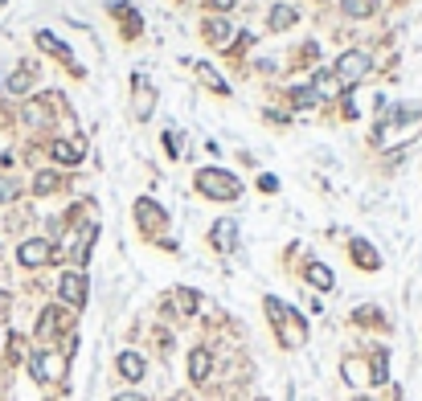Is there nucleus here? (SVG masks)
<instances>
[{"label":"nucleus","instance_id":"nucleus-11","mask_svg":"<svg viewBox=\"0 0 422 401\" xmlns=\"http://www.w3.org/2000/svg\"><path fill=\"white\" fill-rule=\"evenodd\" d=\"M287 25H295V8L275 4V8H271V29H287Z\"/></svg>","mask_w":422,"mask_h":401},{"label":"nucleus","instance_id":"nucleus-18","mask_svg":"<svg viewBox=\"0 0 422 401\" xmlns=\"http://www.w3.org/2000/svg\"><path fill=\"white\" fill-rule=\"evenodd\" d=\"M148 107H152V94H148V87L140 82V98H136V111H140V115H148Z\"/></svg>","mask_w":422,"mask_h":401},{"label":"nucleus","instance_id":"nucleus-23","mask_svg":"<svg viewBox=\"0 0 422 401\" xmlns=\"http://www.w3.org/2000/svg\"><path fill=\"white\" fill-rule=\"evenodd\" d=\"M119 401H143L140 393H119Z\"/></svg>","mask_w":422,"mask_h":401},{"label":"nucleus","instance_id":"nucleus-1","mask_svg":"<svg viewBox=\"0 0 422 401\" xmlns=\"http://www.w3.org/2000/svg\"><path fill=\"white\" fill-rule=\"evenodd\" d=\"M197 188H201L205 197H226V201H234L238 193H242V184H238L230 172H218V168H205V172L197 177Z\"/></svg>","mask_w":422,"mask_h":401},{"label":"nucleus","instance_id":"nucleus-5","mask_svg":"<svg viewBox=\"0 0 422 401\" xmlns=\"http://www.w3.org/2000/svg\"><path fill=\"white\" fill-rule=\"evenodd\" d=\"M62 357H53V353H42V357H33V377L37 381H53V377H62Z\"/></svg>","mask_w":422,"mask_h":401},{"label":"nucleus","instance_id":"nucleus-9","mask_svg":"<svg viewBox=\"0 0 422 401\" xmlns=\"http://www.w3.org/2000/svg\"><path fill=\"white\" fill-rule=\"evenodd\" d=\"M340 8H344V17H373L377 0H340Z\"/></svg>","mask_w":422,"mask_h":401},{"label":"nucleus","instance_id":"nucleus-10","mask_svg":"<svg viewBox=\"0 0 422 401\" xmlns=\"http://www.w3.org/2000/svg\"><path fill=\"white\" fill-rule=\"evenodd\" d=\"M53 160L78 164V160H82V143H53Z\"/></svg>","mask_w":422,"mask_h":401},{"label":"nucleus","instance_id":"nucleus-24","mask_svg":"<svg viewBox=\"0 0 422 401\" xmlns=\"http://www.w3.org/2000/svg\"><path fill=\"white\" fill-rule=\"evenodd\" d=\"M357 401H365V398H357Z\"/></svg>","mask_w":422,"mask_h":401},{"label":"nucleus","instance_id":"nucleus-7","mask_svg":"<svg viewBox=\"0 0 422 401\" xmlns=\"http://www.w3.org/2000/svg\"><path fill=\"white\" fill-rule=\"evenodd\" d=\"M234 238H238L234 222H218L213 225V246H218V250H234Z\"/></svg>","mask_w":422,"mask_h":401},{"label":"nucleus","instance_id":"nucleus-17","mask_svg":"<svg viewBox=\"0 0 422 401\" xmlns=\"http://www.w3.org/2000/svg\"><path fill=\"white\" fill-rule=\"evenodd\" d=\"M37 42L46 45L49 53H62V49H66V45H62V42H58V37H53V33H42V37H37Z\"/></svg>","mask_w":422,"mask_h":401},{"label":"nucleus","instance_id":"nucleus-22","mask_svg":"<svg viewBox=\"0 0 422 401\" xmlns=\"http://www.w3.org/2000/svg\"><path fill=\"white\" fill-rule=\"evenodd\" d=\"M209 4H213V8H230L234 0H209Z\"/></svg>","mask_w":422,"mask_h":401},{"label":"nucleus","instance_id":"nucleus-20","mask_svg":"<svg viewBox=\"0 0 422 401\" xmlns=\"http://www.w3.org/2000/svg\"><path fill=\"white\" fill-rule=\"evenodd\" d=\"M209 37H222V42H226V37H230V25H226V21H213V25H209Z\"/></svg>","mask_w":422,"mask_h":401},{"label":"nucleus","instance_id":"nucleus-3","mask_svg":"<svg viewBox=\"0 0 422 401\" xmlns=\"http://www.w3.org/2000/svg\"><path fill=\"white\" fill-rule=\"evenodd\" d=\"M58 291H62V299H66L70 308H82V303H87V278H82L78 270H70V274H62V283H58Z\"/></svg>","mask_w":422,"mask_h":401},{"label":"nucleus","instance_id":"nucleus-2","mask_svg":"<svg viewBox=\"0 0 422 401\" xmlns=\"http://www.w3.org/2000/svg\"><path fill=\"white\" fill-rule=\"evenodd\" d=\"M369 74V53L365 49H349L340 62H336V78L344 82V87H353V82H361Z\"/></svg>","mask_w":422,"mask_h":401},{"label":"nucleus","instance_id":"nucleus-14","mask_svg":"<svg viewBox=\"0 0 422 401\" xmlns=\"http://www.w3.org/2000/svg\"><path fill=\"white\" fill-rule=\"evenodd\" d=\"M308 278H312L320 291H328V287H332V270L328 267H312V270H308Z\"/></svg>","mask_w":422,"mask_h":401},{"label":"nucleus","instance_id":"nucleus-12","mask_svg":"<svg viewBox=\"0 0 422 401\" xmlns=\"http://www.w3.org/2000/svg\"><path fill=\"white\" fill-rule=\"evenodd\" d=\"M197 74H201V82H205V87L209 90H222V94H226V82H222V78H218V70H213V66H205V62H201V66H197Z\"/></svg>","mask_w":422,"mask_h":401},{"label":"nucleus","instance_id":"nucleus-16","mask_svg":"<svg viewBox=\"0 0 422 401\" xmlns=\"http://www.w3.org/2000/svg\"><path fill=\"white\" fill-rule=\"evenodd\" d=\"M53 184H58V177H53V172H42L33 188H37V193H53Z\"/></svg>","mask_w":422,"mask_h":401},{"label":"nucleus","instance_id":"nucleus-4","mask_svg":"<svg viewBox=\"0 0 422 401\" xmlns=\"http://www.w3.org/2000/svg\"><path fill=\"white\" fill-rule=\"evenodd\" d=\"M49 254H53V250H49V242L33 238V242H25V246H21V254H17V258H21V267H42V262H49Z\"/></svg>","mask_w":422,"mask_h":401},{"label":"nucleus","instance_id":"nucleus-15","mask_svg":"<svg viewBox=\"0 0 422 401\" xmlns=\"http://www.w3.org/2000/svg\"><path fill=\"white\" fill-rule=\"evenodd\" d=\"M316 98H320V90H316V87H304V90H295V103H299V107H312Z\"/></svg>","mask_w":422,"mask_h":401},{"label":"nucleus","instance_id":"nucleus-13","mask_svg":"<svg viewBox=\"0 0 422 401\" xmlns=\"http://www.w3.org/2000/svg\"><path fill=\"white\" fill-rule=\"evenodd\" d=\"M353 254H357V262H361L365 270H373V267H377V254L369 250V242H353Z\"/></svg>","mask_w":422,"mask_h":401},{"label":"nucleus","instance_id":"nucleus-21","mask_svg":"<svg viewBox=\"0 0 422 401\" xmlns=\"http://www.w3.org/2000/svg\"><path fill=\"white\" fill-rule=\"evenodd\" d=\"M12 193H17V184H8V180H4V184H0V201H8Z\"/></svg>","mask_w":422,"mask_h":401},{"label":"nucleus","instance_id":"nucleus-8","mask_svg":"<svg viewBox=\"0 0 422 401\" xmlns=\"http://www.w3.org/2000/svg\"><path fill=\"white\" fill-rule=\"evenodd\" d=\"M119 373L128 377V381H140L143 377V360L136 353H119Z\"/></svg>","mask_w":422,"mask_h":401},{"label":"nucleus","instance_id":"nucleus-6","mask_svg":"<svg viewBox=\"0 0 422 401\" xmlns=\"http://www.w3.org/2000/svg\"><path fill=\"white\" fill-rule=\"evenodd\" d=\"M209 368H213V357H209L205 348H193V353H188V373H193V381H205Z\"/></svg>","mask_w":422,"mask_h":401},{"label":"nucleus","instance_id":"nucleus-19","mask_svg":"<svg viewBox=\"0 0 422 401\" xmlns=\"http://www.w3.org/2000/svg\"><path fill=\"white\" fill-rule=\"evenodd\" d=\"M8 87L17 90V94H25V90H29V74H25V70H21V74H12V82H8Z\"/></svg>","mask_w":422,"mask_h":401}]
</instances>
